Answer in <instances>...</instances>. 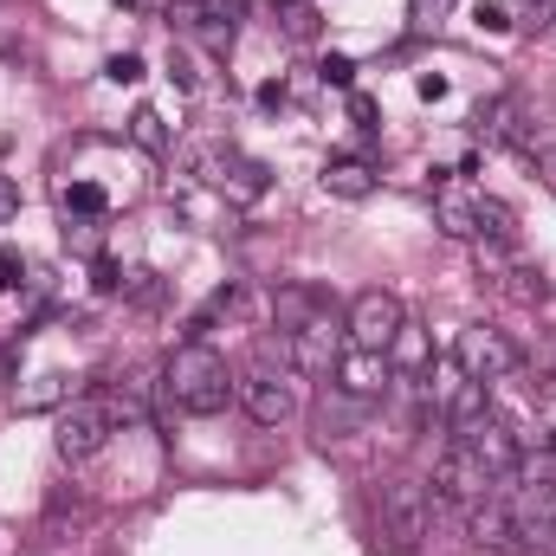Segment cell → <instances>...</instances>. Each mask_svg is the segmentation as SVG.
Here are the masks:
<instances>
[{
  "label": "cell",
  "mask_w": 556,
  "mask_h": 556,
  "mask_svg": "<svg viewBox=\"0 0 556 556\" xmlns=\"http://www.w3.org/2000/svg\"><path fill=\"white\" fill-rule=\"evenodd\" d=\"M356 420H363V402H350L343 389H330V395L317 402V433H324V440H337V433H350Z\"/></svg>",
  "instance_id": "cell-19"
},
{
  "label": "cell",
  "mask_w": 556,
  "mask_h": 556,
  "mask_svg": "<svg viewBox=\"0 0 556 556\" xmlns=\"http://www.w3.org/2000/svg\"><path fill=\"white\" fill-rule=\"evenodd\" d=\"M472 214H479V240H492V247H518V214H511L498 194H472Z\"/></svg>",
  "instance_id": "cell-16"
},
{
  "label": "cell",
  "mask_w": 556,
  "mask_h": 556,
  "mask_svg": "<svg viewBox=\"0 0 556 556\" xmlns=\"http://www.w3.org/2000/svg\"><path fill=\"white\" fill-rule=\"evenodd\" d=\"M453 369H459L466 382H479V389L511 382V376H518V343H511L505 330H492V324H466L459 343H453Z\"/></svg>",
  "instance_id": "cell-3"
},
{
  "label": "cell",
  "mask_w": 556,
  "mask_h": 556,
  "mask_svg": "<svg viewBox=\"0 0 556 556\" xmlns=\"http://www.w3.org/2000/svg\"><path fill=\"white\" fill-rule=\"evenodd\" d=\"M111 433H117V408H111L104 395H72V402L59 408L52 446H59V459L85 466V459H98V453L111 446Z\"/></svg>",
  "instance_id": "cell-2"
},
{
  "label": "cell",
  "mask_w": 556,
  "mask_h": 556,
  "mask_svg": "<svg viewBox=\"0 0 556 556\" xmlns=\"http://www.w3.org/2000/svg\"><path fill=\"white\" fill-rule=\"evenodd\" d=\"M376 518H382V538L395 551H420V538L433 525V498H427V485H415V479H395V485H382Z\"/></svg>",
  "instance_id": "cell-5"
},
{
  "label": "cell",
  "mask_w": 556,
  "mask_h": 556,
  "mask_svg": "<svg viewBox=\"0 0 556 556\" xmlns=\"http://www.w3.org/2000/svg\"><path fill=\"white\" fill-rule=\"evenodd\" d=\"M544 168H551V188H556V155H551V162H544Z\"/></svg>",
  "instance_id": "cell-32"
},
{
  "label": "cell",
  "mask_w": 556,
  "mask_h": 556,
  "mask_svg": "<svg viewBox=\"0 0 556 556\" xmlns=\"http://www.w3.org/2000/svg\"><path fill=\"white\" fill-rule=\"evenodd\" d=\"M389 350H395V356H402L408 369H427V343H420V337H415V330H408V324H402V337H395Z\"/></svg>",
  "instance_id": "cell-24"
},
{
  "label": "cell",
  "mask_w": 556,
  "mask_h": 556,
  "mask_svg": "<svg viewBox=\"0 0 556 556\" xmlns=\"http://www.w3.org/2000/svg\"><path fill=\"white\" fill-rule=\"evenodd\" d=\"M13 278H20V253H13V247H0V291H7Z\"/></svg>",
  "instance_id": "cell-28"
},
{
  "label": "cell",
  "mask_w": 556,
  "mask_h": 556,
  "mask_svg": "<svg viewBox=\"0 0 556 556\" xmlns=\"http://www.w3.org/2000/svg\"><path fill=\"white\" fill-rule=\"evenodd\" d=\"M59 201H65L72 214H104V188H98V181H72Z\"/></svg>",
  "instance_id": "cell-22"
},
{
  "label": "cell",
  "mask_w": 556,
  "mask_h": 556,
  "mask_svg": "<svg viewBox=\"0 0 556 556\" xmlns=\"http://www.w3.org/2000/svg\"><path fill=\"white\" fill-rule=\"evenodd\" d=\"M104 72H111L117 85H137V78H142V59H137V52H117V59H111Z\"/></svg>",
  "instance_id": "cell-26"
},
{
  "label": "cell",
  "mask_w": 556,
  "mask_h": 556,
  "mask_svg": "<svg viewBox=\"0 0 556 556\" xmlns=\"http://www.w3.org/2000/svg\"><path fill=\"white\" fill-rule=\"evenodd\" d=\"M168 72H175V85H188V91H194V85H201V72H194V59H188V52H181V46H175V52H168Z\"/></svg>",
  "instance_id": "cell-27"
},
{
  "label": "cell",
  "mask_w": 556,
  "mask_h": 556,
  "mask_svg": "<svg viewBox=\"0 0 556 556\" xmlns=\"http://www.w3.org/2000/svg\"><path fill=\"white\" fill-rule=\"evenodd\" d=\"M124 7H142V0H124Z\"/></svg>",
  "instance_id": "cell-33"
},
{
  "label": "cell",
  "mask_w": 556,
  "mask_h": 556,
  "mask_svg": "<svg viewBox=\"0 0 556 556\" xmlns=\"http://www.w3.org/2000/svg\"><path fill=\"white\" fill-rule=\"evenodd\" d=\"M492 492H498V479L453 440V446L440 453V466H433V492H427V498H440V505H453V511H472V505L492 498Z\"/></svg>",
  "instance_id": "cell-9"
},
{
  "label": "cell",
  "mask_w": 556,
  "mask_h": 556,
  "mask_svg": "<svg viewBox=\"0 0 556 556\" xmlns=\"http://www.w3.org/2000/svg\"><path fill=\"white\" fill-rule=\"evenodd\" d=\"M162 395H168L181 415L207 420L233 402V369H227V356H220L214 343L181 337V343L168 350V363H162Z\"/></svg>",
  "instance_id": "cell-1"
},
{
  "label": "cell",
  "mask_w": 556,
  "mask_h": 556,
  "mask_svg": "<svg viewBox=\"0 0 556 556\" xmlns=\"http://www.w3.org/2000/svg\"><path fill=\"white\" fill-rule=\"evenodd\" d=\"M317 181H324V194H337V201H369V194H376V168L356 162V155H330Z\"/></svg>",
  "instance_id": "cell-14"
},
{
  "label": "cell",
  "mask_w": 556,
  "mask_h": 556,
  "mask_svg": "<svg viewBox=\"0 0 556 556\" xmlns=\"http://www.w3.org/2000/svg\"><path fill=\"white\" fill-rule=\"evenodd\" d=\"M337 389L350 395V402H363V408H376L389 389H395V363H389V350H343L337 356Z\"/></svg>",
  "instance_id": "cell-11"
},
{
  "label": "cell",
  "mask_w": 556,
  "mask_h": 556,
  "mask_svg": "<svg viewBox=\"0 0 556 556\" xmlns=\"http://www.w3.org/2000/svg\"><path fill=\"white\" fill-rule=\"evenodd\" d=\"M13 214H20V194H13V181L0 175V220H13Z\"/></svg>",
  "instance_id": "cell-30"
},
{
  "label": "cell",
  "mask_w": 556,
  "mask_h": 556,
  "mask_svg": "<svg viewBox=\"0 0 556 556\" xmlns=\"http://www.w3.org/2000/svg\"><path fill=\"white\" fill-rule=\"evenodd\" d=\"M130 142H137L142 155H168V149H175V130L162 124V111L137 104V111H130Z\"/></svg>",
  "instance_id": "cell-18"
},
{
  "label": "cell",
  "mask_w": 556,
  "mask_h": 556,
  "mask_svg": "<svg viewBox=\"0 0 556 556\" xmlns=\"http://www.w3.org/2000/svg\"><path fill=\"white\" fill-rule=\"evenodd\" d=\"M273 311H278V330H291V324H304L311 311H324V298L304 291V285H285V291L273 298Z\"/></svg>",
  "instance_id": "cell-20"
},
{
  "label": "cell",
  "mask_w": 556,
  "mask_h": 556,
  "mask_svg": "<svg viewBox=\"0 0 556 556\" xmlns=\"http://www.w3.org/2000/svg\"><path fill=\"white\" fill-rule=\"evenodd\" d=\"M402 324H408V311H402V298H395V291H382V285L356 291V298H350V311H343V330H350V343H356V350H389V343L402 337Z\"/></svg>",
  "instance_id": "cell-6"
},
{
  "label": "cell",
  "mask_w": 556,
  "mask_h": 556,
  "mask_svg": "<svg viewBox=\"0 0 556 556\" xmlns=\"http://www.w3.org/2000/svg\"><path fill=\"white\" fill-rule=\"evenodd\" d=\"M446 13H453V0H408V26H415V33H427V26H440Z\"/></svg>",
  "instance_id": "cell-23"
},
{
  "label": "cell",
  "mask_w": 556,
  "mask_h": 556,
  "mask_svg": "<svg viewBox=\"0 0 556 556\" xmlns=\"http://www.w3.org/2000/svg\"><path fill=\"white\" fill-rule=\"evenodd\" d=\"M194 168H201V181H207V188H220V194H227V201H240V207L266 201V188H273L266 162H253V155H240V149H201V155H194Z\"/></svg>",
  "instance_id": "cell-8"
},
{
  "label": "cell",
  "mask_w": 556,
  "mask_h": 556,
  "mask_svg": "<svg viewBox=\"0 0 556 556\" xmlns=\"http://www.w3.org/2000/svg\"><path fill=\"white\" fill-rule=\"evenodd\" d=\"M479 26H485V33H505L511 20H505V7H479Z\"/></svg>",
  "instance_id": "cell-29"
},
{
  "label": "cell",
  "mask_w": 556,
  "mask_h": 556,
  "mask_svg": "<svg viewBox=\"0 0 556 556\" xmlns=\"http://www.w3.org/2000/svg\"><path fill=\"white\" fill-rule=\"evenodd\" d=\"M453 440H459V446H466V453H472V459H479V466H485L492 479H498V485H505V479L518 472V459H525V446H518L511 420H505V415H492V408H485L479 420H466V427H459Z\"/></svg>",
  "instance_id": "cell-10"
},
{
  "label": "cell",
  "mask_w": 556,
  "mask_h": 556,
  "mask_svg": "<svg viewBox=\"0 0 556 556\" xmlns=\"http://www.w3.org/2000/svg\"><path fill=\"white\" fill-rule=\"evenodd\" d=\"M479 130L492 142H505V149H518V155H538V137L525 130V111H518L511 98H485V104H479Z\"/></svg>",
  "instance_id": "cell-13"
},
{
  "label": "cell",
  "mask_w": 556,
  "mask_h": 556,
  "mask_svg": "<svg viewBox=\"0 0 556 556\" xmlns=\"http://www.w3.org/2000/svg\"><path fill=\"white\" fill-rule=\"evenodd\" d=\"M278 26H285V39L311 46V39H317V7H311V0H285V7H278Z\"/></svg>",
  "instance_id": "cell-21"
},
{
  "label": "cell",
  "mask_w": 556,
  "mask_h": 556,
  "mask_svg": "<svg viewBox=\"0 0 556 556\" xmlns=\"http://www.w3.org/2000/svg\"><path fill=\"white\" fill-rule=\"evenodd\" d=\"M544 525H551V538H556V492H544Z\"/></svg>",
  "instance_id": "cell-31"
},
{
  "label": "cell",
  "mask_w": 556,
  "mask_h": 556,
  "mask_svg": "<svg viewBox=\"0 0 556 556\" xmlns=\"http://www.w3.org/2000/svg\"><path fill=\"white\" fill-rule=\"evenodd\" d=\"M433 227L446 233V240H479V214H472V194H453V188H440L433 194Z\"/></svg>",
  "instance_id": "cell-15"
},
{
  "label": "cell",
  "mask_w": 556,
  "mask_h": 556,
  "mask_svg": "<svg viewBox=\"0 0 556 556\" xmlns=\"http://www.w3.org/2000/svg\"><path fill=\"white\" fill-rule=\"evenodd\" d=\"M13 402H20V415H39V408H65V402H72V382H65V376H33L26 389H13Z\"/></svg>",
  "instance_id": "cell-17"
},
{
  "label": "cell",
  "mask_w": 556,
  "mask_h": 556,
  "mask_svg": "<svg viewBox=\"0 0 556 556\" xmlns=\"http://www.w3.org/2000/svg\"><path fill=\"white\" fill-rule=\"evenodd\" d=\"M233 395H240V408L260 420V427H285V420L298 415V389H291V369L285 363H253L247 376H233Z\"/></svg>",
  "instance_id": "cell-7"
},
{
  "label": "cell",
  "mask_w": 556,
  "mask_h": 556,
  "mask_svg": "<svg viewBox=\"0 0 556 556\" xmlns=\"http://www.w3.org/2000/svg\"><path fill=\"white\" fill-rule=\"evenodd\" d=\"M317 72H324V85H343V91L356 85V65H350V59H337V52H330V59H324Z\"/></svg>",
  "instance_id": "cell-25"
},
{
  "label": "cell",
  "mask_w": 556,
  "mask_h": 556,
  "mask_svg": "<svg viewBox=\"0 0 556 556\" xmlns=\"http://www.w3.org/2000/svg\"><path fill=\"white\" fill-rule=\"evenodd\" d=\"M337 356H343V343H337V317H330V304L311 311L304 324L278 330V363L298 369V376H324V369H337Z\"/></svg>",
  "instance_id": "cell-4"
},
{
  "label": "cell",
  "mask_w": 556,
  "mask_h": 556,
  "mask_svg": "<svg viewBox=\"0 0 556 556\" xmlns=\"http://www.w3.org/2000/svg\"><path fill=\"white\" fill-rule=\"evenodd\" d=\"M466 525H472V544H479V551H511V544H518V511L505 505V492L479 498V505L466 511Z\"/></svg>",
  "instance_id": "cell-12"
}]
</instances>
